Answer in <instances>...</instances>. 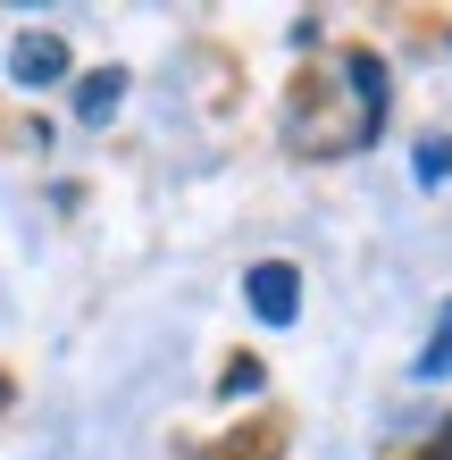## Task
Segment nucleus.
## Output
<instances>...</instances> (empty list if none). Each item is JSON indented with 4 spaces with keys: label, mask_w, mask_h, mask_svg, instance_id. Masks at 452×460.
Returning a JSON list of instances; mask_svg holds the SVG:
<instances>
[{
    "label": "nucleus",
    "mask_w": 452,
    "mask_h": 460,
    "mask_svg": "<svg viewBox=\"0 0 452 460\" xmlns=\"http://www.w3.org/2000/svg\"><path fill=\"white\" fill-rule=\"evenodd\" d=\"M244 293H252V310L269 318V327H294V310H302V277H294V260H260L252 277H244Z\"/></svg>",
    "instance_id": "nucleus-1"
},
{
    "label": "nucleus",
    "mask_w": 452,
    "mask_h": 460,
    "mask_svg": "<svg viewBox=\"0 0 452 460\" xmlns=\"http://www.w3.org/2000/svg\"><path fill=\"white\" fill-rule=\"evenodd\" d=\"M9 75H17L25 93L59 84V75H67V42H59V34H17V42H9Z\"/></svg>",
    "instance_id": "nucleus-2"
},
{
    "label": "nucleus",
    "mask_w": 452,
    "mask_h": 460,
    "mask_svg": "<svg viewBox=\"0 0 452 460\" xmlns=\"http://www.w3.org/2000/svg\"><path fill=\"white\" fill-rule=\"evenodd\" d=\"M118 101H126V75L101 67V75H84V84H75V118L101 126V118H118Z\"/></svg>",
    "instance_id": "nucleus-3"
},
{
    "label": "nucleus",
    "mask_w": 452,
    "mask_h": 460,
    "mask_svg": "<svg viewBox=\"0 0 452 460\" xmlns=\"http://www.w3.org/2000/svg\"><path fill=\"white\" fill-rule=\"evenodd\" d=\"M277 444H285V427L269 419V427H260V444H244V436H235V444H218V452H209V460H277Z\"/></svg>",
    "instance_id": "nucleus-4"
},
{
    "label": "nucleus",
    "mask_w": 452,
    "mask_h": 460,
    "mask_svg": "<svg viewBox=\"0 0 452 460\" xmlns=\"http://www.w3.org/2000/svg\"><path fill=\"white\" fill-rule=\"evenodd\" d=\"M419 176H428V184H436V176H452V151H444V143H428V151H419Z\"/></svg>",
    "instance_id": "nucleus-5"
},
{
    "label": "nucleus",
    "mask_w": 452,
    "mask_h": 460,
    "mask_svg": "<svg viewBox=\"0 0 452 460\" xmlns=\"http://www.w3.org/2000/svg\"><path fill=\"white\" fill-rule=\"evenodd\" d=\"M444 368H452V335H436V343H428V360H419V376H444Z\"/></svg>",
    "instance_id": "nucleus-6"
},
{
    "label": "nucleus",
    "mask_w": 452,
    "mask_h": 460,
    "mask_svg": "<svg viewBox=\"0 0 452 460\" xmlns=\"http://www.w3.org/2000/svg\"><path fill=\"white\" fill-rule=\"evenodd\" d=\"M9 402H17V385H9V376H0V411H9Z\"/></svg>",
    "instance_id": "nucleus-7"
}]
</instances>
